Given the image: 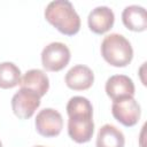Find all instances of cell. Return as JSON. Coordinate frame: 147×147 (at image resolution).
<instances>
[{
    "label": "cell",
    "instance_id": "obj_6",
    "mask_svg": "<svg viewBox=\"0 0 147 147\" xmlns=\"http://www.w3.org/2000/svg\"><path fill=\"white\" fill-rule=\"evenodd\" d=\"M111 114L114 118L122 125L131 127L139 122L141 109L138 101L133 96H129L117 101H113Z\"/></svg>",
    "mask_w": 147,
    "mask_h": 147
},
{
    "label": "cell",
    "instance_id": "obj_10",
    "mask_svg": "<svg viewBox=\"0 0 147 147\" xmlns=\"http://www.w3.org/2000/svg\"><path fill=\"white\" fill-rule=\"evenodd\" d=\"M115 23V15L113 9L107 6H98L92 9L87 17L90 30L95 34H103L108 32Z\"/></svg>",
    "mask_w": 147,
    "mask_h": 147
},
{
    "label": "cell",
    "instance_id": "obj_4",
    "mask_svg": "<svg viewBox=\"0 0 147 147\" xmlns=\"http://www.w3.org/2000/svg\"><path fill=\"white\" fill-rule=\"evenodd\" d=\"M69 47L60 41H54L44 47L41 52V64L46 71L57 72L64 69L70 61Z\"/></svg>",
    "mask_w": 147,
    "mask_h": 147
},
{
    "label": "cell",
    "instance_id": "obj_8",
    "mask_svg": "<svg viewBox=\"0 0 147 147\" xmlns=\"http://www.w3.org/2000/svg\"><path fill=\"white\" fill-rule=\"evenodd\" d=\"M105 90L107 95L113 101H117L129 96H134V93H136L133 80L125 75L110 76L106 82Z\"/></svg>",
    "mask_w": 147,
    "mask_h": 147
},
{
    "label": "cell",
    "instance_id": "obj_5",
    "mask_svg": "<svg viewBox=\"0 0 147 147\" xmlns=\"http://www.w3.org/2000/svg\"><path fill=\"white\" fill-rule=\"evenodd\" d=\"M41 96L34 91L21 87L11 98V110L20 119H29L39 108Z\"/></svg>",
    "mask_w": 147,
    "mask_h": 147
},
{
    "label": "cell",
    "instance_id": "obj_2",
    "mask_svg": "<svg viewBox=\"0 0 147 147\" xmlns=\"http://www.w3.org/2000/svg\"><path fill=\"white\" fill-rule=\"evenodd\" d=\"M44 15L46 21L64 36H75L80 30V17L68 0L51 1Z\"/></svg>",
    "mask_w": 147,
    "mask_h": 147
},
{
    "label": "cell",
    "instance_id": "obj_14",
    "mask_svg": "<svg viewBox=\"0 0 147 147\" xmlns=\"http://www.w3.org/2000/svg\"><path fill=\"white\" fill-rule=\"evenodd\" d=\"M21 70L13 62L0 63V88H13L21 83Z\"/></svg>",
    "mask_w": 147,
    "mask_h": 147
},
{
    "label": "cell",
    "instance_id": "obj_16",
    "mask_svg": "<svg viewBox=\"0 0 147 147\" xmlns=\"http://www.w3.org/2000/svg\"><path fill=\"white\" fill-rule=\"evenodd\" d=\"M34 147H45V146H34Z\"/></svg>",
    "mask_w": 147,
    "mask_h": 147
},
{
    "label": "cell",
    "instance_id": "obj_1",
    "mask_svg": "<svg viewBox=\"0 0 147 147\" xmlns=\"http://www.w3.org/2000/svg\"><path fill=\"white\" fill-rule=\"evenodd\" d=\"M68 134L77 144L88 142L94 133L93 106L91 101L80 95L70 98L67 103Z\"/></svg>",
    "mask_w": 147,
    "mask_h": 147
},
{
    "label": "cell",
    "instance_id": "obj_12",
    "mask_svg": "<svg viewBox=\"0 0 147 147\" xmlns=\"http://www.w3.org/2000/svg\"><path fill=\"white\" fill-rule=\"evenodd\" d=\"M20 86L32 90L40 96H44L49 90V79L42 70L30 69L21 78Z\"/></svg>",
    "mask_w": 147,
    "mask_h": 147
},
{
    "label": "cell",
    "instance_id": "obj_9",
    "mask_svg": "<svg viewBox=\"0 0 147 147\" xmlns=\"http://www.w3.org/2000/svg\"><path fill=\"white\" fill-rule=\"evenodd\" d=\"M65 85L74 91L88 90L94 83V72L84 64H76L69 69L64 77Z\"/></svg>",
    "mask_w": 147,
    "mask_h": 147
},
{
    "label": "cell",
    "instance_id": "obj_7",
    "mask_svg": "<svg viewBox=\"0 0 147 147\" xmlns=\"http://www.w3.org/2000/svg\"><path fill=\"white\" fill-rule=\"evenodd\" d=\"M37 132L46 138H53L61 133L63 129V118L60 111L53 108H45L40 110L34 119Z\"/></svg>",
    "mask_w": 147,
    "mask_h": 147
},
{
    "label": "cell",
    "instance_id": "obj_13",
    "mask_svg": "<svg viewBox=\"0 0 147 147\" xmlns=\"http://www.w3.org/2000/svg\"><path fill=\"white\" fill-rule=\"evenodd\" d=\"M125 137L123 132L113 124H105L99 129L96 147H124Z\"/></svg>",
    "mask_w": 147,
    "mask_h": 147
},
{
    "label": "cell",
    "instance_id": "obj_11",
    "mask_svg": "<svg viewBox=\"0 0 147 147\" xmlns=\"http://www.w3.org/2000/svg\"><path fill=\"white\" fill-rule=\"evenodd\" d=\"M122 22L124 26L133 32H142L147 29L146 9L138 5L126 6L122 11Z\"/></svg>",
    "mask_w": 147,
    "mask_h": 147
},
{
    "label": "cell",
    "instance_id": "obj_15",
    "mask_svg": "<svg viewBox=\"0 0 147 147\" xmlns=\"http://www.w3.org/2000/svg\"><path fill=\"white\" fill-rule=\"evenodd\" d=\"M0 147H2V142H1V140H0Z\"/></svg>",
    "mask_w": 147,
    "mask_h": 147
},
{
    "label": "cell",
    "instance_id": "obj_3",
    "mask_svg": "<svg viewBox=\"0 0 147 147\" xmlns=\"http://www.w3.org/2000/svg\"><path fill=\"white\" fill-rule=\"evenodd\" d=\"M103 60L116 68H124L133 59V48L131 42L119 33L107 34L100 47Z\"/></svg>",
    "mask_w": 147,
    "mask_h": 147
}]
</instances>
